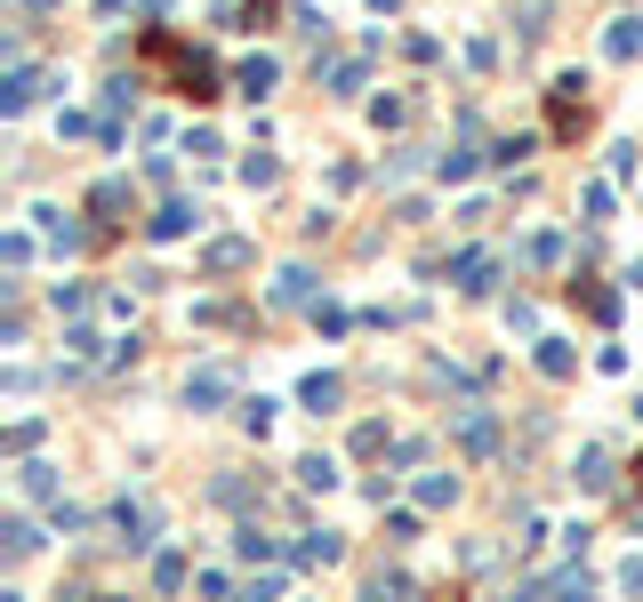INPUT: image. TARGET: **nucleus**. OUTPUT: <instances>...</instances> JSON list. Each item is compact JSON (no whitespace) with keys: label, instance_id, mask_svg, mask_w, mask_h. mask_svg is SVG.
<instances>
[{"label":"nucleus","instance_id":"nucleus-1","mask_svg":"<svg viewBox=\"0 0 643 602\" xmlns=\"http://www.w3.org/2000/svg\"><path fill=\"white\" fill-rule=\"evenodd\" d=\"M145 57H153V65H170L177 89L194 97V105H210V97H218V65H210L201 49H185V40H170V33H145Z\"/></svg>","mask_w":643,"mask_h":602},{"label":"nucleus","instance_id":"nucleus-2","mask_svg":"<svg viewBox=\"0 0 643 602\" xmlns=\"http://www.w3.org/2000/svg\"><path fill=\"white\" fill-rule=\"evenodd\" d=\"M547 113H555V137H571L579 121H588V105H579V73L571 80H555V97H547Z\"/></svg>","mask_w":643,"mask_h":602},{"label":"nucleus","instance_id":"nucleus-3","mask_svg":"<svg viewBox=\"0 0 643 602\" xmlns=\"http://www.w3.org/2000/svg\"><path fill=\"white\" fill-rule=\"evenodd\" d=\"M225 393H234V369L218 362V369H201V378L185 386V402H194V410H210V402H225Z\"/></svg>","mask_w":643,"mask_h":602},{"label":"nucleus","instance_id":"nucleus-4","mask_svg":"<svg viewBox=\"0 0 643 602\" xmlns=\"http://www.w3.org/2000/svg\"><path fill=\"white\" fill-rule=\"evenodd\" d=\"M33 97H40V73H33V65H16V73H9V89H0V113H25Z\"/></svg>","mask_w":643,"mask_h":602},{"label":"nucleus","instance_id":"nucleus-5","mask_svg":"<svg viewBox=\"0 0 643 602\" xmlns=\"http://www.w3.org/2000/svg\"><path fill=\"white\" fill-rule=\"evenodd\" d=\"M459 442L467 450H491V442H499V426H491L483 410H459Z\"/></svg>","mask_w":643,"mask_h":602},{"label":"nucleus","instance_id":"nucleus-6","mask_svg":"<svg viewBox=\"0 0 643 602\" xmlns=\"http://www.w3.org/2000/svg\"><path fill=\"white\" fill-rule=\"evenodd\" d=\"M579 482H588V490H604V482H611V459H604V450H595V442L579 450Z\"/></svg>","mask_w":643,"mask_h":602},{"label":"nucleus","instance_id":"nucleus-7","mask_svg":"<svg viewBox=\"0 0 643 602\" xmlns=\"http://www.w3.org/2000/svg\"><path fill=\"white\" fill-rule=\"evenodd\" d=\"M234 265H250V241H218L210 249V274H234Z\"/></svg>","mask_w":643,"mask_h":602},{"label":"nucleus","instance_id":"nucleus-8","mask_svg":"<svg viewBox=\"0 0 643 602\" xmlns=\"http://www.w3.org/2000/svg\"><path fill=\"white\" fill-rule=\"evenodd\" d=\"M194 217H201V210H185V201H170V210H161V217H153V234H161V241H170V234H185V225H194Z\"/></svg>","mask_w":643,"mask_h":602},{"label":"nucleus","instance_id":"nucleus-9","mask_svg":"<svg viewBox=\"0 0 643 602\" xmlns=\"http://www.w3.org/2000/svg\"><path fill=\"white\" fill-rule=\"evenodd\" d=\"M459 281L467 289H491V258H483V249H467V258H459Z\"/></svg>","mask_w":643,"mask_h":602},{"label":"nucleus","instance_id":"nucleus-10","mask_svg":"<svg viewBox=\"0 0 643 602\" xmlns=\"http://www.w3.org/2000/svg\"><path fill=\"white\" fill-rule=\"evenodd\" d=\"M89 210H106V217H121V210H129V185H97V193H89Z\"/></svg>","mask_w":643,"mask_h":602},{"label":"nucleus","instance_id":"nucleus-11","mask_svg":"<svg viewBox=\"0 0 643 602\" xmlns=\"http://www.w3.org/2000/svg\"><path fill=\"white\" fill-rule=\"evenodd\" d=\"M242 89H250V97L274 89V57H250V65H242Z\"/></svg>","mask_w":643,"mask_h":602},{"label":"nucleus","instance_id":"nucleus-12","mask_svg":"<svg viewBox=\"0 0 643 602\" xmlns=\"http://www.w3.org/2000/svg\"><path fill=\"white\" fill-rule=\"evenodd\" d=\"M539 369H547V378H571V346L547 338V346H539Z\"/></svg>","mask_w":643,"mask_h":602},{"label":"nucleus","instance_id":"nucleus-13","mask_svg":"<svg viewBox=\"0 0 643 602\" xmlns=\"http://www.w3.org/2000/svg\"><path fill=\"white\" fill-rule=\"evenodd\" d=\"M306 281H314V274H298V265H289V274L274 281V298H282V305H306Z\"/></svg>","mask_w":643,"mask_h":602},{"label":"nucleus","instance_id":"nucleus-14","mask_svg":"<svg viewBox=\"0 0 643 602\" xmlns=\"http://www.w3.org/2000/svg\"><path fill=\"white\" fill-rule=\"evenodd\" d=\"M298 482H306V490H330V482H338V466H330V459H306Z\"/></svg>","mask_w":643,"mask_h":602},{"label":"nucleus","instance_id":"nucleus-15","mask_svg":"<svg viewBox=\"0 0 643 602\" xmlns=\"http://www.w3.org/2000/svg\"><path fill=\"white\" fill-rule=\"evenodd\" d=\"M635 482H643V459H635Z\"/></svg>","mask_w":643,"mask_h":602}]
</instances>
